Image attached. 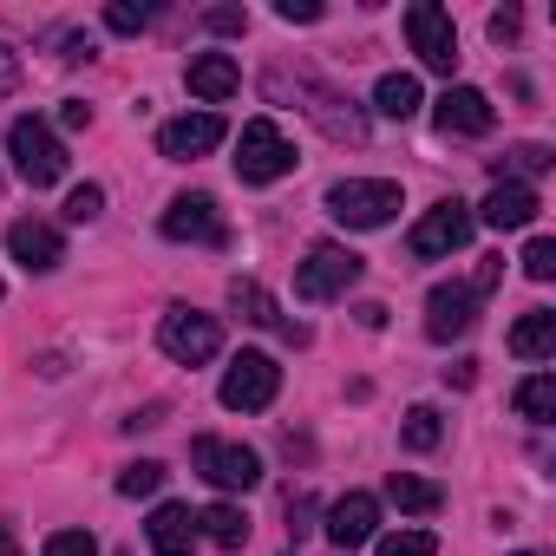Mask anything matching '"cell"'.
I'll use <instances>...</instances> for the list:
<instances>
[{"instance_id":"23","label":"cell","mask_w":556,"mask_h":556,"mask_svg":"<svg viewBox=\"0 0 556 556\" xmlns=\"http://www.w3.org/2000/svg\"><path fill=\"white\" fill-rule=\"evenodd\" d=\"M387 497H393L400 510H413V517H432V510L445 504V491H439L432 478H413V471H393V478H387Z\"/></svg>"},{"instance_id":"28","label":"cell","mask_w":556,"mask_h":556,"mask_svg":"<svg viewBox=\"0 0 556 556\" xmlns=\"http://www.w3.org/2000/svg\"><path fill=\"white\" fill-rule=\"evenodd\" d=\"M157 484H164V465L157 458H138V465L118 471V497H157Z\"/></svg>"},{"instance_id":"34","label":"cell","mask_w":556,"mask_h":556,"mask_svg":"<svg viewBox=\"0 0 556 556\" xmlns=\"http://www.w3.org/2000/svg\"><path fill=\"white\" fill-rule=\"evenodd\" d=\"M203 27H210V34H242V27H249V14H242V8H210V14H203Z\"/></svg>"},{"instance_id":"11","label":"cell","mask_w":556,"mask_h":556,"mask_svg":"<svg viewBox=\"0 0 556 556\" xmlns=\"http://www.w3.org/2000/svg\"><path fill=\"white\" fill-rule=\"evenodd\" d=\"M223 138H229V125H223L216 112H184V118H170V125L157 131V151L177 157V164H190V157H210Z\"/></svg>"},{"instance_id":"6","label":"cell","mask_w":556,"mask_h":556,"mask_svg":"<svg viewBox=\"0 0 556 556\" xmlns=\"http://www.w3.org/2000/svg\"><path fill=\"white\" fill-rule=\"evenodd\" d=\"M406 40H413V53H419V66H432V73H458V27H452V14L439 8V0H413L406 8Z\"/></svg>"},{"instance_id":"25","label":"cell","mask_w":556,"mask_h":556,"mask_svg":"<svg viewBox=\"0 0 556 556\" xmlns=\"http://www.w3.org/2000/svg\"><path fill=\"white\" fill-rule=\"evenodd\" d=\"M556 157H549V144H517V151H504L497 164H491V184H523V177H543Z\"/></svg>"},{"instance_id":"5","label":"cell","mask_w":556,"mask_h":556,"mask_svg":"<svg viewBox=\"0 0 556 556\" xmlns=\"http://www.w3.org/2000/svg\"><path fill=\"white\" fill-rule=\"evenodd\" d=\"M157 348H164L177 367H203V361H216L223 328H216V315H203V308H164V321H157Z\"/></svg>"},{"instance_id":"18","label":"cell","mask_w":556,"mask_h":556,"mask_svg":"<svg viewBox=\"0 0 556 556\" xmlns=\"http://www.w3.org/2000/svg\"><path fill=\"white\" fill-rule=\"evenodd\" d=\"M184 86H190L203 105H223V99H236V86H242V66H236L229 53H197V60L184 66Z\"/></svg>"},{"instance_id":"41","label":"cell","mask_w":556,"mask_h":556,"mask_svg":"<svg viewBox=\"0 0 556 556\" xmlns=\"http://www.w3.org/2000/svg\"><path fill=\"white\" fill-rule=\"evenodd\" d=\"M0 556H21V543H14V530L0 523Z\"/></svg>"},{"instance_id":"31","label":"cell","mask_w":556,"mask_h":556,"mask_svg":"<svg viewBox=\"0 0 556 556\" xmlns=\"http://www.w3.org/2000/svg\"><path fill=\"white\" fill-rule=\"evenodd\" d=\"M517 262H523L530 282H549V275H556V242H549V236H530V249H523Z\"/></svg>"},{"instance_id":"4","label":"cell","mask_w":556,"mask_h":556,"mask_svg":"<svg viewBox=\"0 0 556 556\" xmlns=\"http://www.w3.org/2000/svg\"><path fill=\"white\" fill-rule=\"evenodd\" d=\"M361 255L348 249V242H315L308 249V262H295V295L302 302H334V295H348L354 282H361Z\"/></svg>"},{"instance_id":"17","label":"cell","mask_w":556,"mask_h":556,"mask_svg":"<svg viewBox=\"0 0 556 556\" xmlns=\"http://www.w3.org/2000/svg\"><path fill=\"white\" fill-rule=\"evenodd\" d=\"M229 308L242 315V321H255V328H282V341H308V328L302 321H282V308H275V295L262 289V282H242V275H236V282H229Z\"/></svg>"},{"instance_id":"26","label":"cell","mask_w":556,"mask_h":556,"mask_svg":"<svg viewBox=\"0 0 556 556\" xmlns=\"http://www.w3.org/2000/svg\"><path fill=\"white\" fill-rule=\"evenodd\" d=\"M517 413H523L530 426H549V419H556V380H549V374H530V380L517 387Z\"/></svg>"},{"instance_id":"12","label":"cell","mask_w":556,"mask_h":556,"mask_svg":"<svg viewBox=\"0 0 556 556\" xmlns=\"http://www.w3.org/2000/svg\"><path fill=\"white\" fill-rule=\"evenodd\" d=\"M478 328V295H471V282H439L432 295H426V334L432 341H458V334H471Z\"/></svg>"},{"instance_id":"39","label":"cell","mask_w":556,"mask_h":556,"mask_svg":"<svg viewBox=\"0 0 556 556\" xmlns=\"http://www.w3.org/2000/svg\"><path fill=\"white\" fill-rule=\"evenodd\" d=\"M14 86H21V60H14V53H8V47H0V99H8V92H14Z\"/></svg>"},{"instance_id":"20","label":"cell","mask_w":556,"mask_h":556,"mask_svg":"<svg viewBox=\"0 0 556 556\" xmlns=\"http://www.w3.org/2000/svg\"><path fill=\"white\" fill-rule=\"evenodd\" d=\"M510 354H517V361H549V354H556V315H549V308H530V315L510 328Z\"/></svg>"},{"instance_id":"35","label":"cell","mask_w":556,"mask_h":556,"mask_svg":"<svg viewBox=\"0 0 556 556\" xmlns=\"http://www.w3.org/2000/svg\"><path fill=\"white\" fill-rule=\"evenodd\" d=\"M275 14H282L289 27H295V21L308 27V21H321V0H275Z\"/></svg>"},{"instance_id":"30","label":"cell","mask_w":556,"mask_h":556,"mask_svg":"<svg viewBox=\"0 0 556 556\" xmlns=\"http://www.w3.org/2000/svg\"><path fill=\"white\" fill-rule=\"evenodd\" d=\"M157 21V8H131V0H112V8H105V27L112 34H144Z\"/></svg>"},{"instance_id":"21","label":"cell","mask_w":556,"mask_h":556,"mask_svg":"<svg viewBox=\"0 0 556 556\" xmlns=\"http://www.w3.org/2000/svg\"><path fill=\"white\" fill-rule=\"evenodd\" d=\"M197 536H210L216 549H242L249 543V517L236 504H210V510H197Z\"/></svg>"},{"instance_id":"10","label":"cell","mask_w":556,"mask_h":556,"mask_svg":"<svg viewBox=\"0 0 556 556\" xmlns=\"http://www.w3.org/2000/svg\"><path fill=\"white\" fill-rule=\"evenodd\" d=\"M275 393H282V367L268 354H236L229 361V374H223V406L229 413H262V406H275Z\"/></svg>"},{"instance_id":"16","label":"cell","mask_w":556,"mask_h":556,"mask_svg":"<svg viewBox=\"0 0 556 556\" xmlns=\"http://www.w3.org/2000/svg\"><path fill=\"white\" fill-rule=\"evenodd\" d=\"M536 210H543V203H536V190H530V184H491V197H484L471 216H478V223H491V229H530V223H536Z\"/></svg>"},{"instance_id":"33","label":"cell","mask_w":556,"mask_h":556,"mask_svg":"<svg viewBox=\"0 0 556 556\" xmlns=\"http://www.w3.org/2000/svg\"><path fill=\"white\" fill-rule=\"evenodd\" d=\"M47 556H99V543H92V530H53Z\"/></svg>"},{"instance_id":"1","label":"cell","mask_w":556,"mask_h":556,"mask_svg":"<svg viewBox=\"0 0 556 556\" xmlns=\"http://www.w3.org/2000/svg\"><path fill=\"white\" fill-rule=\"evenodd\" d=\"M8 157H14V170H21L34 190H47V184L66 177V144H60V131H53L47 118H34V112L8 125Z\"/></svg>"},{"instance_id":"32","label":"cell","mask_w":556,"mask_h":556,"mask_svg":"<svg viewBox=\"0 0 556 556\" xmlns=\"http://www.w3.org/2000/svg\"><path fill=\"white\" fill-rule=\"evenodd\" d=\"M99 210H105V190H99V184H79V190L66 197V223H92Z\"/></svg>"},{"instance_id":"8","label":"cell","mask_w":556,"mask_h":556,"mask_svg":"<svg viewBox=\"0 0 556 556\" xmlns=\"http://www.w3.org/2000/svg\"><path fill=\"white\" fill-rule=\"evenodd\" d=\"M157 229H164L170 242H203V249H223V242H229V223H223V210H216L210 190L170 197V210L157 216Z\"/></svg>"},{"instance_id":"15","label":"cell","mask_w":556,"mask_h":556,"mask_svg":"<svg viewBox=\"0 0 556 556\" xmlns=\"http://www.w3.org/2000/svg\"><path fill=\"white\" fill-rule=\"evenodd\" d=\"M374 530H380V497L348 491V497H334V504H328V543L361 549V543H374Z\"/></svg>"},{"instance_id":"2","label":"cell","mask_w":556,"mask_h":556,"mask_svg":"<svg viewBox=\"0 0 556 556\" xmlns=\"http://www.w3.org/2000/svg\"><path fill=\"white\" fill-rule=\"evenodd\" d=\"M328 216L348 229H387L400 216V184L387 177H341L328 184Z\"/></svg>"},{"instance_id":"3","label":"cell","mask_w":556,"mask_h":556,"mask_svg":"<svg viewBox=\"0 0 556 556\" xmlns=\"http://www.w3.org/2000/svg\"><path fill=\"white\" fill-rule=\"evenodd\" d=\"M302 157H295V144L282 138V125L275 118H249L242 125V138H236V177L242 184H275V177H289Z\"/></svg>"},{"instance_id":"13","label":"cell","mask_w":556,"mask_h":556,"mask_svg":"<svg viewBox=\"0 0 556 556\" xmlns=\"http://www.w3.org/2000/svg\"><path fill=\"white\" fill-rule=\"evenodd\" d=\"M439 131L445 138H484L491 125H497V112H491V99L478 92V86H445V99H439Z\"/></svg>"},{"instance_id":"22","label":"cell","mask_w":556,"mask_h":556,"mask_svg":"<svg viewBox=\"0 0 556 556\" xmlns=\"http://www.w3.org/2000/svg\"><path fill=\"white\" fill-rule=\"evenodd\" d=\"M315 99H321V105H308V112L321 118V131H328V138H348V144H361V138H367V118L354 112V99H334V92H315Z\"/></svg>"},{"instance_id":"14","label":"cell","mask_w":556,"mask_h":556,"mask_svg":"<svg viewBox=\"0 0 556 556\" xmlns=\"http://www.w3.org/2000/svg\"><path fill=\"white\" fill-rule=\"evenodd\" d=\"M8 249H14V262H21L27 275H53V268L66 262L60 229H53V223H40V216H21V223L8 229Z\"/></svg>"},{"instance_id":"42","label":"cell","mask_w":556,"mask_h":556,"mask_svg":"<svg viewBox=\"0 0 556 556\" xmlns=\"http://www.w3.org/2000/svg\"><path fill=\"white\" fill-rule=\"evenodd\" d=\"M517 556H536V549H517Z\"/></svg>"},{"instance_id":"38","label":"cell","mask_w":556,"mask_h":556,"mask_svg":"<svg viewBox=\"0 0 556 556\" xmlns=\"http://www.w3.org/2000/svg\"><path fill=\"white\" fill-rule=\"evenodd\" d=\"M308 517H315V497H289V530L308 536Z\"/></svg>"},{"instance_id":"36","label":"cell","mask_w":556,"mask_h":556,"mask_svg":"<svg viewBox=\"0 0 556 556\" xmlns=\"http://www.w3.org/2000/svg\"><path fill=\"white\" fill-rule=\"evenodd\" d=\"M517 34H523V14H517V8H497V14H491V40L504 47V40H517Z\"/></svg>"},{"instance_id":"40","label":"cell","mask_w":556,"mask_h":556,"mask_svg":"<svg viewBox=\"0 0 556 556\" xmlns=\"http://www.w3.org/2000/svg\"><path fill=\"white\" fill-rule=\"evenodd\" d=\"M445 380H452V387H471V380H478V361H458V367H445Z\"/></svg>"},{"instance_id":"24","label":"cell","mask_w":556,"mask_h":556,"mask_svg":"<svg viewBox=\"0 0 556 556\" xmlns=\"http://www.w3.org/2000/svg\"><path fill=\"white\" fill-rule=\"evenodd\" d=\"M374 105H380V118H400V125H406V118L419 112V79H413V73H387V79L374 86Z\"/></svg>"},{"instance_id":"9","label":"cell","mask_w":556,"mask_h":556,"mask_svg":"<svg viewBox=\"0 0 556 556\" xmlns=\"http://www.w3.org/2000/svg\"><path fill=\"white\" fill-rule=\"evenodd\" d=\"M190 465L216 484V491H255L262 484V458L249 445H229V439H190Z\"/></svg>"},{"instance_id":"37","label":"cell","mask_w":556,"mask_h":556,"mask_svg":"<svg viewBox=\"0 0 556 556\" xmlns=\"http://www.w3.org/2000/svg\"><path fill=\"white\" fill-rule=\"evenodd\" d=\"M60 125H66V131H86V125H92V105H86V99H66V105H60Z\"/></svg>"},{"instance_id":"7","label":"cell","mask_w":556,"mask_h":556,"mask_svg":"<svg viewBox=\"0 0 556 556\" xmlns=\"http://www.w3.org/2000/svg\"><path fill=\"white\" fill-rule=\"evenodd\" d=\"M471 229H478V216H471V203H458V197H445V203H432L419 223H413V236H406V249L419 255V262H439V255H452V249H465L471 242Z\"/></svg>"},{"instance_id":"27","label":"cell","mask_w":556,"mask_h":556,"mask_svg":"<svg viewBox=\"0 0 556 556\" xmlns=\"http://www.w3.org/2000/svg\"><path fill=\"white\" fill-rule=\"evenodd\" d=\"M439 439H445L439 413H432V406H413V413H406V426H400V445H406V452H432Z\"/></svg>"},{"instance_id":"29","label":"cell","mask_w":556,"mask_h":556,"mask_svg":"<svg viewBox=\"0 0 556 556\" xmlns=\"http://www.w3.org/2000/svg\"><path fill=\"white\" fill-rule=\"evenodd\" d=\"M374 556H439V536L432 530H393L374 543Z\"/></svg>"},{"instance_id":"19","label":"cell","mask_w":556,"mask_h":556,"mask_svg":"<svg viewBox=\"0 0 556 556\" xmlns=\"http://www.w3.org/2000/svg\"><path fill=\"white\" fill-rule=\"evenodd\" d=\"M144 536H151L157 556H190L197 549V510L190 504H157L151 523H144Z\"/></svg>"}]
</instances>
